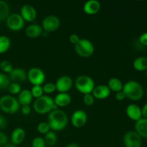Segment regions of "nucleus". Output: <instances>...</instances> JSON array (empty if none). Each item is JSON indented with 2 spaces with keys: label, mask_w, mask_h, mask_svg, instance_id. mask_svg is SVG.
<instances>
[{
  "label": "nucleus",
  "mask_w": 147,
  "mask_h": 147,
  "mask_svg": "<svg viewBox=\"0 0 147 147\" xmlns=\"http://www.w3.org/2000/svg\"><path fill=\"white\" fill-rule=\"evenodd\" d=\"M47 123L52 131H59L63 130L67 126L68 123V118L67 114L63 111L56 109L49 113Z\"/></svg>",
  "instance_id": "f257e3e1"
},
{
  "label": "nucleus",
  "mask_w": 147,
  "mask_h": 147,
  "mask_svg": "<svg viewBox=\"0 0 147 147\" xmlns=\"http://www.w3.org/2000/svg\"><path fill=\"white\" fill-rule=\"evenodd\" d=\"M122 91L126 98L129 100L136 101L142 98L144 96V89L142 85L136 80H129L123 84Z\"/></svg>",
  "instance_id": "f03ea898"
},
{
  "label": "nucleus",
  "mask_w": 147,
  "mask_h": 147,
  "mask_svg": "<svg viewBox=\"0 0 147 147\" xmlns=\"http://www.w3.org/2000/svg\"><path fill=\"white\" fill-rule=\"evenodd\" d=\"M33 108L34 111L39 114H45L58 109V107L55 104L53 98L45 95L36 98L33 103Z\"/></svg>",
  "instance_id": "7ed1b4c3"
},
{
  "label": "nucleus",
  "mask_w": 147,
  "mask_h": 147,
  "mask_svg": "<svg viewBox=\"0 0 147 147\" xmlns=\"http://www.w3.org/2000/svg\"><path fill=\"white\" fill-rule=\"evenodd\" d=\"M75 86L80 93L83 95L92 93L95 88V82L90 76L82 75L75 80Z\"/></svg>",
  "instance_id": "20e7f679"
},
{
  "label": "nucleus",
  "mask_w": 147,
  "mask_h": 147,
  "mask_svg": "<svg viewBox=\"0 0 147 147\" xmlns=\"http://www.w3.org/2000/svg\"><path fill=\"white\" fill-rule=\"evenodd\" d=\"M0 109L7 113H15L20 110V104L16 98L9 95L0 98Z\"/></svg>",
  "instance_id": "39448f33"
},
{
  "label": "nucleus",
  "mask_w": 147,
  "mask_h": 147,
  "mask_svg": "<svg viewBox=\"0 0 147 147\" xmlns=\"http://www.w3.org/2000/svg\"><path fill=\"white\" fill-rule=\"evenodd\" d=\"M75 50L82 57H89L94 53L95 47L93 43L88 39H80L75 45Z\"/></svg>",
  "instance_id": "423d86ee"
},
{
  "label": "nucleus",
  "mask_w": 147,
  "mask_h": 147,
  "mask_svg": "<svg viewBox=\"0 0 147 147\" xmlns=\"http://www.w3.org/2000/svg\"><path fill=\"white\" fill-rule=\"evenodd\" d=\"M27 78L33 86H42L45 80V74L39 67H32L27 73Z\"/></svg>",
  "instance_id": "0eeeda50"
},
{
  "label": "nucleus",
  "mask_w": 147,
  "mask_h": 147,
  "mask_svg": "<svg viewBox=\"0 0 147 147\" xmlns=\"http://www.w3.org/2000/svg\"><path fill=\"white\" fill-rule=\"evenodd\" d=\"M7 26L10 30L17 32L20 31L24 25V20L20 15V14L13 13L9 15L6 20Z\"/></svg>",
  "instance_id": "6e6552de"
},
{
  "label": "nucleus",
  "mask_w": 147,
  "mask_h": 147,
  "mask_svg": "<svg viewBox=\"0 0 147 147\" xmlns=\"http://www.w3.org/2000/svg\"><path fill=\"white\" fill-rule=\"evenodd\" d=\"M123 142L125 147H141L142 138L134 131H129L123 136Z\"/></svg>",
  "instance_id": "1a4fd4ad"
},
{
  "label": "nucleus",
  "mask_w": 147,
  "mask_h": 147,
  "mask_svg": "<svg viewBox=\"0 0 147 147\" xmlns=\"http://www.w3.org/2000/svg\"><path fill=\"white\" fill-rule=\"evenodd\" d=\"M60 20L57 16L49 15L45 17L42 22V27L46 32H53L59 29Z\"/></svg>",
  "instance_id": "9d476101"
},
{
  "label": "nucleus",
  "mask_w": 147,
  "mask_h": 147,
  "mask_svg": "<svg viewBox=\"0 0 147 147\" xmlns=\"http://www.w3.org/2000/svg\"><path fill=\"white\" fill-rule=\"evenodd\" d=\"M56 90L59 93H67L73 87V82L71 78L67 76H62L55 82Z\"/></svg>",
  "instance_id": "9b49d317"
},
{
  "label": "nucleus",
  "mask_w": 147,
  "mask_h": 147,
  "mask_svg": "<svg viewBox=\"0 0 147 147\" xmlns=\"http://www.w3.org/2000/svg\"><path fill=\"white\" fill-rule=\"evenodd\" d=\"M88 120L87 113L83 110H77L71 116V123L74 127L80 128L84 126Z\"/></svg>",
  "instance_id": "f8f14e48"
},
{
  "label": "nucleus",
  "mask_w": 147,
  "mask_h": 147,
  "mask_svg": "<svg viewBox=\"0 0 147 147\" xmlns=\"http://www.w3.org/2000/svg\"><path fill=\"white\" fill-rule=\"evenodd\" d=\"M20 15L24 21L32 22L37 17V11L31 4H24L20 9Z\"/></svg>",
  "instance_id": "ddd939ff"
},
{
  "label": "nucleus",
  "mask_w": 147,
  "mask_h": 147,
  "mask_svg": "<svg viewBox=\"0 0 147 147\" xmlns=\"http://www.w3.org/2000/svg\"><path fill=\"white\" fill-rule=\"evenodd\" d=\"M9 78L10 81H12V83H20L25 81L27 78V73L22 68L15 67L13 68L11 73L9 74Z\"/></svg>",
  "instance_id": "4468645a"
},
{
  "label": "nucleus",
  "mask_w": 147,
  "mask_h": 147,
  "mask_svg": "<svg viewBox=\"0 0 147 147\" xmlns=\"http://www.w3.org/2000/svg\"><path fill=\"white\" fill-rule=\"evenodd\" d=\"M111 90L107 85H98L95 86L92 95L94 98L98 100H103L110 96Z\"/></svg>",
  "instance_id": "2eb2a0df"
},
{
  "label": "nucleus",
  "mask_w": 147,
  "mask_h": 147,
  "mask_svg": "<svg viewBox=\"0 0 147 147\" xmlns=\"http://www.w3.org/2000/svg\"><path fill=\"white\" fill-rule=\"evenodd\" d=\"M126 113L129 119L135 121H137L142 118V109L136 104L129 105L126 109Z\"/></svg>",
  "instance_id": "dca6fc26"
},
{
  "label": "nucleus",
  "mask_w": 147,
  "mask_h": 147,
  "mask_svg": "<svg viewBox=\"0 0 147 147\" xmlns=\"http://www.w3.org/2000/svg\"><path fill=\"white\" fill-rule=\"evenodd\" d=\"M100 9V4L97 0H88L83 5V11L88 15L97 14Z\"/></svg>",
  "instance_id": "f3484780"
},
{
  "label": "nucleus",
  "mask_w": 147,
  "mask_h": 147,
  "mask_svg": "<svg viewBox=\"0 0 147 147\" xmlns=\"http://www.w3.org/2000/svg\"><path fill=\"white\" fill-rule=\"evenodd\" d=\"M54 103L57 107H65L71 103V96L67 93H59L55 97Z\"/></svg>",
  "instance_id": "a211bd4d"
},
{
  "label": "nucleus",
  "mask_w": 147,
  "mask_h": 147,
  "mask_svg": "<svg viewBox=\"0 0 147 147\" xmlns=\"http://www.w3.org/2000/svg\"><path fill=\"white\" fill-rule=\"evenodd\" d=\"M25 131L22 128H17L14 129L11 134V141L12 144L17 146L22 143L25 138Z\"/></svg>",
  "instance_id": "6ab92c4d"
},
{
  "label": "nucleus",
  "mask_w": 147,
  "mask_h": 147,
  "mask_svg": "<svg viewBox=\"0 0 147 147\" xmlns=\"http://www.w3.org/2000/svg\"><path fill=\"white\" fill-rule=\"evenodd\" d=\"M33 96L32 95L31 91L27 89H24L22 90L21 92L18 94V100L20 106H24V105H29L32 102Z\"/></svg>",
  "instance_id": "aec40b11"
},
{
  "label": "nucleus",
  "mask_w": 147,
  "mask_h": 147,
  "mask_svg": "<svg viewBox=\"0 0 147 147\" xmlns=\"http://www.w3.org/2000/svg\"><path fill=\"white\" fill-rule=\"evenodd\" d=\"M42 26L36 24H32L27 26L25 30V34L30 38H36L42 34Z\"/></svg>",
  "instance_id": "412c9836"
},
{
  "label": "nucleus",
  "mask_w": 147,
  "mask_h": 147,
  "mask_svg": "<svg viewBox=\"0 0 147 147\" xmlns=\"http://www.w3.org/2000/svg\"><path fill=\"white\" fill-rule=\"evenodd\" d=\"M135 131L142 138L147 139V119L142 118L135 123Z\"/></svg>",
  "instance_id": "4be33fe9"
},
{
  "label": "nucleus",
  "mask_w": 147,
  "mask_h": 147,
  "mask_svg": "<svg viewBox=\"0 0 147 147\" xmlns=\"http://www.w3.org/2000/svg\"><path fill=\"white\" fill-rule=\"evenodd\" d=\"M133 67L136 70L139 72L145 71L147 70V57H136L133 62Z\"/></svg>",
  "instance_id": "5701e85b"
},
{
  "label": "nucleus",
  "mask_w": 147,
  "mask_h": 147,
  "mask_svg": "<svg viewBox=\"0 0 147 147\" xmlns=\"http://www.w3.org/2000/svg\"><path fill=\"white\" fill-rule=\"evenodd\" d=\"M107 86L109 88L111 91L117 93V92L121 91L122 89H123V84L122 83L121 80L120 79L117 78H111L109 80Z\"/></svg>",
  "instance_id": "b1692460"
},
{
  "label": "nucleus",
  "mask_w": 147,
  "mask_h": 147,
  "mask_svg": "<svg viewBox=\"0 0 147 147\" xmlns=\"http://www.w3.org/2000/svg\"><path fill=\"white\" fill-rule=\"evenodd\" d=\"M9 6L6 1L0 0V21L7 20L9 15Z\"/></svg>",
  "instance_id": "393cba45"
},
{
  "label": "nucleus",
  "mask_w": 147,
  "mask_h": 147,
  "mask_svg": "<svg viewBox=\"0 0 147 147\" xmlns=\"http://www.w3.org/2000/svg\"><path fill=\"white\" fill-rule=\"evenodd\" d=\"M45 142L46 145L50 146H53L56 144L57 142V136L55 132L53 131H50L48 133L45 135Z\"/></svg>",
  "instance_id": "a878e982"
},
{
  "label": "nucleus",
  "mask_w": 147,
  "mask_h": 147,
  "mask_svg": "<svg viewBox=\"0 0 147 147\" xmlns=\"http://www.w3.org/2000/svg\"><path fill=\"white\" fill-rule=\"evenodd\" d=\"M11 46V41L8 37L4 35L0 36V54L6 53Z\"/></svg>",
  "instance_id": "bb28decb"
},
{
  "label": "nucleus",
  "mask_w": 147,
  "mask_h": 147,
  "mask_svg": "<svg viewBox=\"0 0 147 147\" xmlns=\"http://www.w3.org/2000/svg\"><path fill=\"white\" fill-rule=\"evenodd\" d=\"M9 84L10 79L9 76H7L4 73H0V89L1 90L7 89Z\"/></svg>",
  "instance_id": "cd10ccee"
},
{
  "label": "nucleus",
  "mask_w": 147,
  "mask_h": 147,
  "mask_svg": "<svg viewBox=\"0 0 147 147\" xmlns=\"http://www.w3.org/2000/svg\"><path fill=\"white\" fill-rule=\"evenodd\" d=\"M7 90H8V91L11 94L17 95V94H19V93L21 92L22 88L20 83H10Z\"/></svg>",
  "instance_id": "c85d7f7f"
},
{
  "label": "nucleus",
  "mask_w": 147,
  "mask_h": 147,
  "mask_svg": "<svg viewBox=\"0 0 147 147\" xmlns=\"http://www.w3.org/2000/svg\"><path fill=\"white\" fill-rule=\"evenodd\" d=\"M13 66L11 62L8 61V60H4V61L0 63V69H1L3 72L6 73H9V74L13 70Z\"/></svg>",
  "instance_id": "c756f323"
},
{
  "label": "nucleus",
  "mask_w": 147,
  "mask_h": 147,
  "mask_svg": "<svg viewBox=\"0 0 147 147\" xmlns=\"http://www.w3.org/2000/svg\"><path fill=\"white\" fill-rule=\"evenodd\" d=\"M30 91H31L33 98H38L41 97V96H43V93H43L42 86H33Z\"/></svg>",
  "instance_id": "7c9ffc66"
},
{
  "label": "nucleus",
  "mask_w": 147,
  "mask_h": 147,
  "mask_svg": "<svg viewBox=\"0 0 147 147\" xmlns=\"http://www.w3.org/2000/svg\"><path fill=\"white\" fill-rule=\"evenodd\" d=\"M37 129L39 133L45 135L46 134L48 133L50 131V127L47 122H41V123L37 125Z\"/></svg>",
  "instance_id": "2f4dec72"
},
{
  "label": "nucleus",
  "mask_w": 147,
  "mask_h": 147,
  "mask_svg": "<svg viewBox=\"0 0 147 147\" xmlns=\"http://www.w3.org/2000/svg\"><path fill=\"white\" fill-rule=\"evenodd\" d=\"M43 93L46 94H50V93H54L56 90L55 84L53 83H47L43 85L42 86Z\"/></svg>",
  "instance_id": "473e14b6"
},
{
  "label": "nucleus",
  "mask_w": 147,
  "mask_h": 147,
  "mask_svg": "<svg viewBox=\"0 0 147 147\" xmlns=\"http://www.w3.org/2000/svg\"><path fill=\"white\" fill-rule=\"evenodd\" d=\"M46 144L43 138L37 136L32 142V147H45Z\"/></svg>",
  "instance_id": "72a5a7b5"
},
{
  "label": "nucleus",
  "mask_w": 147,
  "mask_h": 147,
  "mask_svg": "<svg viewBox=\"0 0 147 147\" xmlns=\"http://www.w3.org/2000/svg\"><path fill=\"white\" fill-rule=\"evenodd\" d=\"M95 98L92 93H88L83 96V103L88 106H90L94 103Z\"/></svg>",
  "instance_id": "f704fd0d"
},
{
  "label": "nucleus",
  "mask_w": 147,
  "mask_h": 147,
  "mask_svg": "<svg viewBox=\"0 0 147 147\" xmlns=\"http://www.w3.org/2000/svg\"><path fill=\"white\" fill-rule=\"evenodd\" d=\"M8 138L5 134L0 132V146H4L7 144Z\"/></svg>",
  "instance_id": "c9c22d12"
},
{
  "label": "nucleus",
  "mask_w": 147,
  "mask_h": 147,
  "mask_svg": "<svg viewBox=\"0 0 147 147\" xmlns=\"http://www.w3.org/2000/svg\"><path fill=\"white\" fill-rule=\"evenodd\" d=\"M139 42L142 46H147V32L141 34L139 38Z\"/></svg>",
  "instance_id": "e433bc0d"
},
{
  "label": "nucleus",
  "mask_w": 147,
  "mask_h": 147,
  "mask_svg": "<svg viewBox=\"0 0 147 147\" xmlns=\"http://www.w3.org/2000/svg\"><path fill=\"white\" fill-rule=\"evenodd\" d=\"M80 37H78V35L76 34H70V37H69V40H70V42L72 43L73 45H76L78 42L80 40Z\"/></svg>",
  "instance_id": "4c0bfd02"
},
{
  "label": "nucleus",
  "mask_w": 147,
  "mask_h": 147,
  "mask_svg": "<svg viewBox=\"0 0 147 147\" xmlns=\"http://www.w3.org/2000/svg\"><path fill=\"white\" fill-rule=\"evenodd\" d=\"M22 113L24 115L27 116L31 113V108L29 105H24V106H22Z\"/></svg>",
  "instance_id": "58836bf2"
},
{
  "label": "nucleus",
  "mask_w": 147,
  "mask_h": 147,
  "mask_svg": "<svg viewBox=\"0 0 147 147\" xmlns=\"http://www.w3.org/2000/svg\"><path fill=\"white\" fill-rule=\"evenodd\" d=\"M7 126V120L5 117L0 114V129H4Z\"/></svg>",
  "instance_id": "ea45409f"
},
{
  "label": "nucleus",
  "mask_w": 147,
  "mask_h": 147,
  "mask_svg": "<svg viewBox=\"0 0 147 147\" xmlns=\"http://www.w3.org/2000/svg\"><path fill=\"white\" fill-rule=\"evenodd\" d=\"M125 98H126V96H125V94L123 93V92L122 91V90L121 91L117 92V93H116V99L117 100L121 101V100H124Z\"/></svg>",
  "instance_id": "a19ab883"
},
{
  "label": "nucleus",
  "mask_w": 147,
  "mask_h": 147,
  "mask_svg": "<svg viewBox=\"0 0 147 147\" xmlns=\"http://www.w3.org/2000/svg\"><path fill=\"white\" fill-rule=\"evenodd\" d=\"M142 118L147 119V103H145V105L142 109Z\"/></svg>",
  "instance_id": "79ce46f5"
},
{
  "label": "nucleus",
  "mask_w": 147,
  "mask_h": 147,
  "mask_svg": "<svg viewBox=\"0 0 147 147\" xmlns=\"http://www.w3.org/2000/svg\"><path fill=\"white\" fill-rule=\"evenodd\" d=\"M66 147H80L78 146V144H77L76 143H70L68 145H67Z\"/></svg>",
  "instance_id": "37998d69"
},
{
  "label": "nucleus",
  "mask_w": 147,
  "mask_h": 147,
  "mask_svg": "<svg viewBox=\"0 0 147 147\" xmlns=\"http://www.w3.org/2000/svg\"><path fill=\"white\" fill-rule=\"evenodd\" d=\"M3 147H17V146H15V145L12 144H7Z\"/></svg>",
  "instance_id": "c03bdc74"
},
{
  "label": "nucleus",
  "mask_w": 147,
  "mask_h": 147,
  "mask_svg": "<svg viewBox=\"0 0 147 147\" xmlns=\"http://www.w3.org/2000/svg\"><path fill=\"white\" fill-rule=\"evenodd\" d=\"M146 78H147V70H146Z\"/></svg>",
  "instance_id": "a18cd8bd"
},
{
  "label": "nucleus",
  "mask_w": 147,
  "mask_h": 147,
  "mask_svg": "<svg viewBox=\"0 0 147 147\" xmlns=\"http://www.w3.org/2000/svg\"><path fill=\"white\" fill-rule=\"evenodd\" d=\"M146 96H147V90H146Z\"/></svg>",
  "instance_id": "49530a36"
}]
</instances>
